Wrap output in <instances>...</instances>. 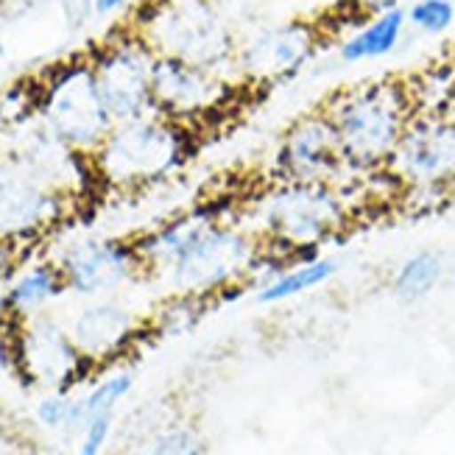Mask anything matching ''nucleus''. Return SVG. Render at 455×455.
<instances>
[{"label": "nucleus", "instance_id": "f257e3e1", "mask_svg": "<svg viewBox=\"0 0 455 455\" xmlns=\"http://www.w3.org/2000/svg\"><path fill=\"white\" fill-rule=\"evenodd\" d=\"M140 263L168 276L182 296H210L249 280L260 237L219 204L193 207L134 241Z\"/></svg>", "mask_w": 455, "mask_h": 455}, {"label": "nucleus", "instance_id": "f03ea898", "mask_svg": "<svg viewBox=\"0 0 455 455\" xmlns=\"http://www.w3.org/2000/svg\"><path fill=\"white\" fill-rule=\"evenodd\" d=\"M347 176L386 173L408 124L417 115L411 87L397 78L352 84L324 104Z\"/></svg>", "mask_w": 455, "mask_h": 455}, {"label": "nucleus", "instance_id": "7ed1b4c3", "mask_svg": "<svg viewBox=\"0 0 455 455\" xmlns=\"http://www.w3.org/2000/svg\"><path fill=\"white\" fill-rule=\"evenodd\" d=\"M251 232L263 243L296 257L319 254L324 243L352 224L347 185L271 182L249 207Z\"/></svg>", "mask_w": 455, "mask_h": 455}, {"label": "nucleus", "instance_id": "20e7f679", "mask_svg": "<svg viewBox=\"0 0 455 455\" xmlns=\"http://www.w3.org/2000/svg\"><path fill=\"white\" fill-rule=\"evenodd\" d=\"M196 154L190 126L165 115L115 124L90 156L98 185L112 190H140L180 173Z\"/></svg>", "mask_w": 455, "mask_h": 455}, {"label": "nucleus", "instance_id": "39448f33", "mask_svg": "<svg viewBox=\"0 0 455 455\" xmlns=\"http://www.w3.org/2000/svg\"><path fill=\"white\" fill-rule=\"evenodd\" d=\"M156 56L235 76L237 36L215 0H148L134 26ZM237 78V76H235Z\"/></svg>", "mask_w": 455, "mask_h": 455}, {"label": "nucleus", "instance_id": "423d86ee", "mask_svg": "<svg viewBox=\"0 0 455 455\" xmlns=\"http://www.w3.org/2000/svg\"><path fill=\"white\" fill-rule=\"evenodd\" d=\"M36 117L73 151L95 154L115 121L95 84L90 59H70L36 82Z\"/></svg>", "mask_w": 455, "mask_h": 455}, {"label": "nucleus", "instance_id": "0eeeda50", "mask_svg": "<svg viewBox=\"0 0 455 455\" xmlns=\"http://www.w3.org/2000/svg\"><path fill=\"white\" fill-rule=\"evenodd\" d=\"M95 84L115 124L156 115L154 62L156 53L134 28L115 34L90 56Z\"/></svg>", "mask_w": 455, "mask_h": 455}, {"label": "nucleus", "instance_id": "6e6552de", "mask_svg": "<svg viewBox=\"0 0 455 455\" xmlns=\"http://www.w3.org/2000/svg\"><path fill=\"white\" fill-rule=\"evenodd\" d=\"M322 43V28L310 20H285L266 26L237 45L235 76L251 90L293 82L319 56Z\"/></svg>", "mask_w": 455, "mask_h": 455}, {"label": "nucleus", "instance_id": "1a4fd4ad", "mask_svg": "<svg viewBox=\"0 0 455 455\" xmlns=\"http://www.w3.org/2000/svg\"><path fill=\"white\" fill-rule=\"evenodd\" d=\"M241 90L235 76L210 70L173 56H156L154 62V107L160 115L185 126H199L229 109Z\"/></svg>", "mask_w": 455, "mask_h": 455}, {"label": "nucleus", "instance_id": "9d476101", "mask_svg": "<svg viewBox=\"0 0 455 455\" xmlns=\"http://www.w3.org/2000/svg\"><path fill=\"white\" fill-rule=\"evenodd\" d=\"M388 176L405 193H447L455 188V117L417 112L388 163Z\"/></svg>", "mask_w": 455, "mask_h": 455}, {"label": "nucleus", "instance_id": "9b49d317", "mask_svg": "<svg viewBox=\"0 0 455 455\" xmlns=\"http://www.w3.org/2000/svg\"><path fill=\"white\" fill-rule=\"evenodd\" d=\"M70 210V199L0 151V237L31 243L51 232Z\"/></svg>", "mask_w": 455, "mask_h": 455}, {"label": "nucleus", "instance_id": "f8f14e48", "mask_svg": "<svg viewBox=\"0 0 455 455\" xmlns=\"http://www.w3.org/2000/svg\"><path fill=\"white\" fill-rule=\"evenodd\" d=\"M271 171L276 182H339L347 185V168L324 109L307 112L283 132L274 148Z\"/></svg>", "mask_w": 455, "mask_h": 455}, {"label": "nucleus", "instance_id": "ddd939ff", "mask_svg": "<svg viewBox=\"0 0 455 455\" xmlns=\"http://www.w3.org/2000/svg\"><path fill=\"white\" fill-rule=\"evenodd\" d=\"M0 151L14 156L36 180H43L48 188L68 196L70 202L84 196L92 185H98L90 156L73 151L68 143L59 140L56 134L43 126L39 117H31L28 124L6 132V148Z\"/></svg>", "mask_w": 455, "mask_h": 455}, {"label": "nucleus", "instance_id": "4468645a", "mask_svg": "<svg viewBox=\"0 0 455 455\" xmlns=\"http://www.w3.org/2000/svg\"><path fill=\"white\" fill-rule=\"evenodd\" d=\"M65 288L82 296H101L121 288L137 268H143L137 246L121 237L78 235L59 249L56 260Z\"/></svg>", "mask_w": 455, "mask_h": 455}, {"label": "nucleus", "instance_id": "2eb2a0df", "mask_svg": "<svg viewBox=\"0 0 455 455\" xmlns=\"http://www.w3.org/2000/svg\"><path fill=\"white\" fill-rule=\"evenodd\" d=\"M12 352L31 380L56 391H68L92 366L70 335L51 319H31V324L17 335Z\"/></svg>", "mask_w": 455, "mask_h": 455}, {"label": "nucleus", "instance_id": "dca6fc26", "mask_svg": "<svg viewBox=\"0 0 455 455\" xmlns=\"http://www.w3.org/2000/svg\"><path fill=\"white\" fill-rule=\"evenodd\" d=\"M134 335L132 313L115 302H98L76 315L70 339L87 361H104L124 352Z\"/></svg>", "mask_w": 455, "mask_h": 455}, {"label": "nucleus", "instance_id": "f3484780", "mask_svg": "<svg viewBox=\"0 0 455 455\" xmlns=\"http://www.w3.org/2000/svg\"><path fill=\"white\" fill-rule=\"evenodd\" d=\"M408 31L405 9H391L380 14H369L355 26L339 45V59L344 65L380 62V59L397 53Z\"/></svg>", "mask_w": 455, "mask_h": 455}, {"label": "nucleus", "instance_id": "a211bd4d", "mask_svg": "<svg viewBox=\"0 0 455 455\" xmlns=\"http://www.w3.org/2000/svg\"><path fill=\"white\" fill-rule=\"evenodd\" d=\"M62 291H65V280L59 266L53 260H36L14 274L4 305L14 315L34 319V315L43 307H48V302H53Z\"/></svg>", "mask_w": 455, "mask_h": 455}, {"label": "nucleus", "instance_id": "6ab92c4d", "mask_svg": "<svg viewBox=\"0 0 455 455\" xmlns=\"http://www.w3.org/2000/svg\"><path fill=\"white\" fill-rule=\"evenodd\" d=\"M335 271H339V263H335L332 257H324L322 251L302 257V260L291 263L285 271H280L276 276H271V280L257 285L254 299L260 305L288 302V299H293V296H302L307 291L322 288L324 283L332 280Z\"/></svg>", "mask_w": 455, "mask_h": 455}, {"label": "nucleus", "instance_id": "aec40b11", "mask_svg": "<svg viewBox=\"0 0 455 455\" xmlns=\"http://www.w3.org/2000/svg\"><path fill=\"white\" fill-rule=\"evenodd\" d=\"M442 274H444L442 254L433 249H422V251H413L400 263V268L394 271L391 288L397 293L400 302L411 305L436 291V285L442 283Z\"/></svg>", "mask_w": 455, "mask_h": 455}, {"label": "nucleus", "instance_id": "412c9836", "mask_svg": "<svg viewBox=\"0 0 455 455\" xmlns=\"http://www.w3.org/2000/svg\"><path fill=\"white\" fill-rule=\"evenodd\" d=\"M132 386H134L132 371L109 374L107 380H101L95 388H90V391L84 394V397L73 400L68 427H73V430H84L90 419L101 417V413H112L115 405L121 403V400L126 397V394L132 391Z\"/></svg>", "mask_w": 455, "mask_h": 455}, {"label": "nucleus", "instance_id": "4be33fe9", "mask_svg": "<svg viewBox=\"0 0 455 455\" xmlns=\"http://www.w3.org/2000/svg\"><path fill=\"white\" fill-rule=\"evenodd\" d=\"M408 28L422 36H442L455 26V0H411L405 6Z\"/></svg>", "mask_w": 455, "mask_h": 455}, {"label": "nucleus", "instance_id": "5701e85b", "mask_svg": "<svg viewBox=\"0 0 455 455\" xmlns=\"http://www.w3.org/2000/svg\"><path fill=\"white\" fill-rule=\"evenodd\" d=\"M36 117V84L0 90V132H12Z\"/></svg>", "mask_w": 455, "mask_h": 455}, {"label": "nucleus", "instance_id": "b1692460", "mask_svg": "<svg viewBox=\"0 0 455 455\" xmlns=\"http://www.w3.org/2000/svg\"><path fill=\"white\" fill-rule=\"evenodd\" d=\"M151 455H207V444L190 427H168L154 439Z\"/></svg>", "mask_w": 455, "mask_h": 455}, {"label": "nucleus", "instance_id": "393cba45", "mask_svg": "<svg viewBox=\"0 0 455 455\" xmlns=\"http://www.w3.org/2000/svg\"><path fill=\"white\" fill-rule=\"evenodd\" d=\"M70 408H73V397L68 391H53L48 394L45 400H39L36 405V419L39 425H45L51 430H59V427H68L70 422Z\"/></svg>", "mask_w": 455, "mask_h": 455}, {"label": "nucleus", "instance_id": "a878e982", "mask_svg": "<svg viewBox=\"0 0 455 455\" xmlns=\"http://www.w3.org/2000/svg\"><path fill=\"white\" fill-rule=\"evenodd\" d=\"M112 433V413H101L87 422V427L82 430V444H78L76 455H104L107 439Z\"/></svg>", "mask_w": 455, "mask_h": 455}, {"label": "nucleus", "instance_id": "bb28decb", "mask_svg": "<svg viewBox=\"0 0 455 455\" xmlns=\"http://www.w3.org/2000/svg\"><path fill=\"white\" fill-rule=\"evenodd\" d=\"M62 17L70 31H82L95 17V4L92 0H62Z\"/></svg>", "mask_w": 455, "mask_h": 455}, {"label": "nucleus", "instance_id": "cd10ccee", "mask_svg": "<svg viewBox=\"0 0 455 455\" xmlns=\"http://www.w3.org/2000/svg\"><path fill=\"white\" fill-rule=\"evenodd\" d=\"M411 0H352V6L358 14L369 17V14H380V12H391V9H405Z\"/></svg>", "mask_w": 455, "mask_h": 455}, {"label": "nucleus", "instance_id": "c85d7f7f", "mask_svg": "<svg viewBox=\"0 0 455 455\" xmlns=\"http://www.w3.org/2000/svg\"><path fill=\"white\" fill-rule=\"evenodd\" d=\"M17 249H20V243L0 237V276H9L14 271V266H17Z\"/></svg>", "mask_w": 455, "mask_h": 455}, {"label": "nucleus", "instance_id": "c756f323", "mask_svg": "<svg viewBox=\"0 0 455 455\" xmlns=\"http://www.w3.org/2000/svg\"><path fill=\"white\" fill-rule=\"evenodd\" d=\"M95 4V17H115L129 6V0H92Z\"/></svg>", "mask_w": 455, "mask_h": 455}]
</instances>
